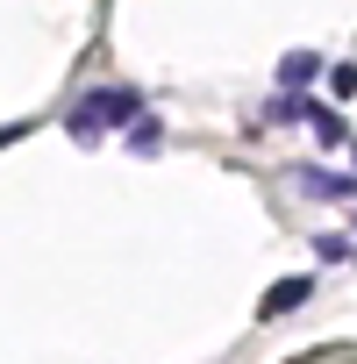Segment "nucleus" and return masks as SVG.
I'll return each instance as SVG.
<instances>
[{
    "label": "nucleus",
    "mask_w": 357,
    "mask_h": 364,
    "mask_svg": "<svg viewBox=\"0 0 357 364\" xmlns=\"http://www.w3.org/2000/svg\"><path fill=\"white\" fill-rule=\"evenodd\" d=\"M307 293H314V279H307V272H300V279H279V286L265 293V307H257V314H265V321H272V314H293V307H307Z\"/></svg>",
    "instance_id": "3"
},
{
    "label": "nucleus",
    "mask_w": 357,
    "mask_h": 364,
    "mask_svg": "<svg viewBox=\"0 0 357 364\" xmlns=\"http://www.w3.org/2000/svg\"><path fill=\"white\" fill-rule=\"evenodd\" d=\"M136 107H143V93H136V86H100V93H86V100L72 107V122H65V129H72L79 143H100V129L129 122Z\"/></svg>",
    "instance_id": "1"
},
{
    "label": "nucleus",
    "mask_w": 357,
    "mask_h": 364,
    "mask_svg": "<svg viewBox=\"0 0 357 364\" xmlns=\"http://www.w3.org/2000/svg\"><path fill=\"white\" fill-rule=\"evenodd\" d=\"M157 143H164V122H136V129H129V150H143V157H150Z\"/></svg>",
    "instance_id": "7"
},
{
    "label": "nucleus",
    "mask_w": 357,
    "mask_h": 364,
    "mask_svg": "<svg viewBox=\"0 0 357 364\" xmlns=\"http://www.w3.org/2000/svg\"><path fill=\"white\" fill-rule=\"evenodd\" d=\"M314 257H321V264H350L357 243H350V236H314Z\"/></svg>",
    "instance_id": "6"
},
{
    "label": "nucleus",
    "mask_w": 357,
    "mask_h": 364,
    "mask_svg": "<svg viewBox=\"0 0 357 364\" xmlns=\"http://www.w3.org/2000/svg\"><path fill=\"white\" fill-rule=\"evenodd\" d=\"M329 86H336V100H350V93H357V65H336V72H329Z\"/></svg>",
    "instance_id": "8"
},
{
    "label": "nucleus",
    "mask_w": 357,
    "mask_h": 364,
    "mask_svg": "<svg viewBox=\"0 0 357 364\" xmlns=\"http://www.w3.org/2000/svg\"><path fill=\"white\" fill-rule=\"evenodd\" d=\"M293 186L307 200H357V171H321V164H293Z\"/></svg>",
    "instance_id": "2"
},
{
    "label": "nucleus",
    "mask_w": 357,
    "mask_h": 364,
    "mask_svg": "<svg viewBox=\"0 0 357 364\" xmlns=\"http://www.w3.org/2000/svg\"><path fill=\"white\" fill-rule=\"evenodd\" d=\"M314 72H321V58H314V50L279 58V93H307V86H314Z\"/></svg>",
    "instance_id": "4"
},
{
    "label": "nucleus",
    "mask_w": 357,
    "mask_h": 364,
    "mask_svg": "<svg viewBox=\"0 0 357 364\" xmlns=\"http://www.w3.org/2000/svg\"><path fill=\"white\" fill-rule=\"evenodd\" d=\"M307 122H314V136H321L329 150H336V143H350V122H343L336 107H307Z\"/></svg>",
    "instance_id": "5"
}]
</instances>
